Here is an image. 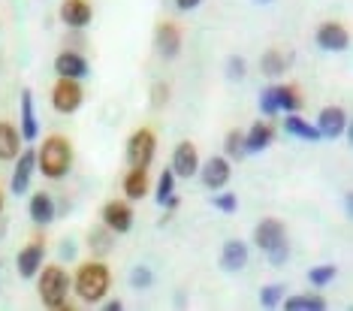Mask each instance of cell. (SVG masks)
Masks as SVG:
<instances>
[{"label":"cell","mask_w":353,"mask_h":311,"mask_svg":"<svg viewBox=\"0 0 353 311\" xmlns=\"http://www.w3.org/2000/svg\"><path fill=\"white\" fill-rule=\"evenodd\" d=\"M82 100H85V91H82V85L76 82V79H58L52 88V106L58 109L61 115H70V112H76L79 106H82Z\"/></svg>","instance_id":"cell-5"},{"label":"cell","mask_w":353,"mask_h":311,"mask_svg":"<svg viewBox=\"0 0 353 311\" xmlns=\"http://www.w3.org/2000/svg\"><path fill=\"white\" fill-rule=\"evenodd\" d=\"M0 212H3V194H0Z\"/></svg>","instance_id":"cell-41"},{"label":"cell","mask_w":353,"mask_h":311,"mask_svg":"<svg viewBox=\"0 0 353 311\" xmlns=\"http://www.w3.org/2000/svg\"><path fill=\"white\" fill-rule=\"evenodd\" d=\"M34 166H37V151L34 148H25V154H19V161H15V172H12V194H25L28 185H30V175H34Z\"/></svg>","instance_id":"cell-12"},{"label":"cell","mask_w":353,"mask_h":311,"mask_svg":"<svg viewBox=\"0 0 353 311\" xmlns=\"http://www.w3.org/2000/svg\"><path fill=\"white\" fill-rule=\"evenodd\" d=\"M30 218H34L39 227L52 224V221H54V199L49 194H43V190L34 194V197H30Z\"/></svg>","instance_id":"cell-21"},{"label":"cell","mask_w":353,"mask_h":311,"mask_svg":"<svg viewBox=\"0 0 353 311\" xmlns=\"http://www.w3.org/2000/svg\"><path fill=\"white\" fill-rule=\"evenodd\" d=\"M284 130L290 133V137H299V139H305V142H317V139H323L314 124H308V121H305V118H299L296 112H287Z\"/></svg>","instance_id":"cell-22"},{"label":"cell","mask_w":353,"mask_h":311,"mask_svg":"<svg viewBox=\"0 0 353 311\" xmlns=\"http://www.w3.org/2000/svg\"><path fill=\"white\" fill-rule=\"evenodd\" d=\"M284 239H287V230H284V224H281L278 218L260 221L256 230H254V245H256V248H263V251H269L272 245L284 242Z\"/></svg>","instance_id":"cell-13"},{"label":"cell","mask_w":353,"mask_h":311,"mask_svg":"<svg viewBox=\"0 0 353 311\" xmlns=\"http://www.w3.org/2000/svg\"><path fill=\"white\" fill-rule=\"evenodd\" d=\"M339 275V266H332V263H323V266H314L308 272V281L314 284V287H323V284H329L332 278Z\"/></svg>","instance_id":"cell-30"},{"label":"cell","mask_w":353,"mask_h":311,"mask_svg":"<svg viewBox=\"0 0 353 311\" xmlns=\"http://www.w3.org/2000/svg\"><path fill=\"white\" fill-rule=\"evenodd\" d=\"M172 172L181 175V179H194V172H199V154L196 146L190 139H184L175 146L172 151Z\"/></svg>","instance_id":"cell-6"},{"label":"cell","mask_w":353,"mask_h":311,"mask_svg":"<svg viewBox=\"0 0 353 311\" xmlns=\"http://www.w3.org/2000/svg\"><path fill=\"white\" fill-rule=\"evenodd\" d=\"M266 257H269L272 266H284V263L290 260V245H287V239L278 242V245H272V248L266 251Z\"/></svg>","instance_id":"cell-32"},{"label":"cell","mask_w":353,"mask_h":311,"mask_svg":"<svg viewBox=\"0 0 353 311\" xmlns=\"http://www.w3.org/2000/svg\"><path fill=\"white\" fill-rule=\"evenodd\" d=\"M287 311H323L326 308V299L320 293H299V297H290V299H281Z\"/></svg>","instance_id":"cell-23"},{"label":"cell","mask_w":353,"mask_h":311,"mask_svg":"<svg viewBox=\"0 0 353 311\" xmlns=\"http://www.w3.org/2000/svg\"><path fill=\"white\" fill-rule=\"evenodd\" d=\"M91 19H94V12L88 0H63L61 3V21L67 28H85V25H91Z\"/></svg>","instance_id":"cell-15"},{"label":"cell","mask_w":353,"mask_h":311,"mask_svg":"<svg viewBox=\"0 0 353 311\" xmlns=\"http://www.w3.org/2000/svg\"><path fill=\"white\" fill-rule=\"evenodd\" d=\"M172 190H175V172L166 170L163 175H160V181H157V190H154V199L160 205H166V199L172 197Z\"/></svg>","instance_id":"cell-31"},{"label":"cell","mask_w":353,"mask_h":311,"mask_svg":"<svg viewBox=\"0 0 353 311\" xmlns=\"http://www.w3.org/2000/svg\"><path fill=\"white\" fill-rule=\"evenodd\" d=\"M54 73L61 79H85L88 76V61L82 58L79 52H61L58 58H54Z\"/></svg>","instance_id":"cell-16"},{"label":"cell","mask_w":353,"mask_h":311,"mask_svg":"<svg viewBox=\"0 0 353 311\" xmlns=\"http://www.w3.org/2000/svg\"><path fill=\"white\" fill-rule=\"evenodd\" d=\"M199 3H203V0H175V6H179L181 12H190V10H196Z\"/></svg>","instance_id":"cell-38"},{"label":"cell","mask_w":353,"mask_h":311,"mask_svg":"<svg viewBox=\"0 0 353 311\" xmlns=\"http://www.w3.org/2000/svg\"><path fill=\"white\" fill-rule=\"evenodd\" d=\"M170 97V85H154V94H151V103H154V109H160Z\"/></svg>","instance_id":"cell-37"},{"label":"cell","mask_w":353,"mask_h":311,"mask_svg":"<svg viewBox=\"0 0 353 311\" xmlns=\"http://www.w3.org/2000/svg\"><path fill=\"white\" fill-rule=\"evenodd\" d=\"M260 112L272 118V115H278V100H275V85L266 88V91L260 94Z\"/></svg>","instance_id":"cell-34"},{"label":"cell","mask_w":353,"mask_h":311,"mask_svg":"<svg viewBox=\"0 0 353 311\" xmlns=\"http://www.w3.org/2000/svg\"><path fill=\"white\" fill-rule=\"evenodd\" d=\"M317 130H320V137H326V139H339L344 130H347V112L339 106H326L323 112L317 115Z\"/></svg>","instance_id":"cell-8"},{"label":"cell","mask_w":353,"mask_h":311,"mask_svg":"<svg viewBox=\"0 0 353 311\" xmlns=\"http://www.w3.org/2000/svg\"><path fill=\"white\" fill-rule=\"evenodd\" d=\"M350 43L347 37V28L339 25V21H326V25L317 28V46L326 52H344Z\"/></svg>","instance_id":"cell-10"},{"label":"cell","mask_w":353,"mask_h":311,"mask_svg":"<svg viewBox=\"0 0 353 311\" xmlns=\"http://www.w3.org/2000/svg\"><path fill=\"white\" fill-rule=\"evenodd\" d=\"M248 263V245L239 242V239H227L221 251V269L223 272H239Z\"/></svg>","instance_id":"cell-17"},{"label":"cell","mask_w":353,"mask_h":311,"mask_svg":"<svg viewBox=\"0 0 353 311\" xmlns=\"http://www.w3.org/2000/svg\"><path fill=\"white\" fill-rule=\"evenodd\" d=\"M37 163L46 179L58 181L70 172V166H73V148H70V142L63 137H49L43 142V148L37 151Z\"/></svg>","instance_id":"cell-2"},{"label":"cell","mask_w":353,"mask_h":311,"mask_svg":"<svg viewBox=\"0 0 353 311\" xmlns=\"http://www.w3.org/2000/svg\"><path fill=\"white\" fill-rule=\"evenodd\" d=\"M21 151V133L12 124L0 121V161H12Z\"/></svg>","instance_id":"cell-20"},{"label":"cell","mask_w":353,"mask_h":311,"mask_svg":"<svg viewBox=\"0 0 353 311\" xmlns=\"http://www.w3.org/2000/svg\"><path fill=\"white\" fill-rule=\"evenodd\" d=\"M88 248H91L94 254H109V248H112V230L106 224L97 227V230H91V233H88Z\"/></svg>","instance_id":"cell-26"},{"label":"cell","mask_w":353,"mask_h":311,"mask_svg":"<svg viewBox=\"0 0 353 311\" xmlns=\"http://www.w3.org/2000/svg\"><path fill=\"white\" fill-rule=\"evenodd\" d=\"M212 205H214L218 212L232 214V212L239 209V197H236V194H230V190H227V194H218V197H214V199H212Z\"/></svg>","instance_id":"cell-36"},{"label":"cell","mask_w":353,"mask_h":311,"mask_svg":"<svg viewBox=\"0 0 353 311\" xmlns=\"http://www.w3.org/2000/svg\"><path fill=\"white\" fill-rule=\"evenodd\" d=\"M103 308H106V311H124V302L121 299H109Z\"/></svg>","instance_id":"cell-39"},{"label":"cell","mask_w":353,"mask_h":311,"mask_svg":"<svg viewBox=\"0 0 353 311\" xmlns=\"http://www.w3.org/2000/svg\"><path fill=\"white\" fill-rule=\"evenodd\" d=\"M199 179H203L205 188L218 190L230 181V161L227 157H208V161L199 166Z\"/></svg>","instance_id":"cell-11"},{"label":"cell","mask_w":353,"mask_h":311,"mask_svg":"<svg viewBox=\"0 0 353 311\" xmlns=\"http://www.w3.org/2000/svg\"><path fill=\"white\" fill-rule=\"evenodd\" d=\"M124 194L130 199H142L148 194V170H130L124 175Z\"/></svg>","instance_id":"cell-24"},{"label":"cell","mask_w":353,"mask_h":311,"mask_svg":"<svg viewBox=\"0 0 353 311\" xmlns=\"http://www.w3.org/2000/svg\"><path fill=\"white\" fill-rule=\"evenodd\" d=\"M154 49L163 54V58H175L181 52V30L172 21H163L154 34Z\"/></svg>","instance_id":"cell-14"},{"label":"cell","mask_w":353,"mask_h":311,"mask_svg":"<svg viewBox=\"0 0 353 311\" xmlns=\"http://www.w3.org/2000/svg\"><path fill=\"white\" fill-rule=\"evenodd\" d=\"M272 137H275V130H272V124L266 121H260V124H254L251 130L245 133V154H260L263 148L272 142Z\"/></svg>","instance_id":"cell-19"},{"label":"cell","mask_w":353,"mask_h":311,"mask_svg":"<svg viewBox=\"0 0 353 311\" xmlns=\"http://www.w3.org/2000/svg\"><path fill=\"white\" fill-rule=\"evenodd\" d=\"M39 133V121H37V109H34V91L25 88L21 91V137L25 142H34Z\"/></svg>","instance_id":"cell-18"},{"label":"cell","mask_w":353,"mask_h":311,"mask_svg":"<svg viewBox=\"0 0 353 311\" xmlns=\"http://www.w3.org/2000/svg\"><path fill=\"white\" fill-rule=\"evenodd\" d=\"M61 254H63V257H73V254H76V248H70V242H63V248H61Z\"/></svg>","instance_id":"cell-40"},{"label":"cell","mask_w":353,"mask_h":311,"mask_svg":"<svg viewBox=\"0 0 353 311\" xmlns=\"http://www.w3.org/2000/svg\"><path fill=\"white\" fill-rule=\"evenodd\" d=\"M154 154H157V137L145 130V127L136 130L130 142H127V163H130V170H148Z\"/></svg>","instance_id":"cell-4"},{"label":"cell","mask_w":353,"mask_h":311,"mask_svg":"<svg viewBox=\"0 0 353 311\" xmlns=\"http://www.w3.org/2000/svg\"><path fill=\"white\" fill-rule=\"evenodd\" d=\"M256 3H272V0H256Z\"/></svg>","instance_id":"cell-42"},{"label":"cell","mask_w":353,"mask_h":311,"mask_svg":"<svg viewBox=\"0 0 353 311\" xmlns=\"http://www.w3.org/2000/svg\"><path fill=\"white\" fill-rule=\"evenodd\" d=\"M260 67H263V73H266V76H281L287 70V58L278 49H269L266 54H263Z\"/></svg>","instance_id":"cell-27"},{"label":"cell","mask_w":353,"mask_h":311,"mask_svg":"<svg viewBox=\"0 0 353 311\" xmlns=\"http://www.w3.org/2000/svg\"><path fill=\"white\" fill-rule=\"evenodd\" d=\"M43 260H46V245L39 242H30L25 248L19 251V260H15V266H19V275L21 278H34L39 269H43Z\"/></svg>","instance_id":"cell-9"},{"label":"cell","mask_w":353,"mask_h":311,"mask_svg":"<svg viewBox=\"0 0 353 311\" xmlns=\"http://www.w3.org/2000/svg\"><path fill=\"white\" fill-rule=\"evenodd\" d=\"M223 148H227L230 161H242V157H245V133L242 130H230L227 133V142H223Z\"/></svg>","instance_id":"cell-28"},{"label":"cell","mask_w":353,"mask_h":311,"mask_svg":"<svg viewBox=\"0 0 353 311\" xmlns=\"http://www.w3.org/2000/svg\"><path fill=\"white\" fill-rule=\"evenodd\" d=\"M103 224H106L112 233H130L133 227V209L121 199H112V203L103 205Z\"/></svg>","instance_id":"cell-7"},{"label":"cell","mask_w":353,"mask_h":311,"mask_svg":"<svg viewBox=\"0 0 353 311\" xmlns=\"http://www.w3.org/2000/svg\"><path fill=\"white\" fill-rule=\"evenodd\" d=\"M284 299V284H266L260 290V305L263 308H278Z\"/></svg>","instance_id":"cell-29"},{"label":"cell","mask_w":353,"mask_h":311,"mask_svg":"<svg viewBox=\"0 0 353 311\" xmlns=\"http://www.w3.org/2000/svg\"><path fill=\"white\" fill-rule=\"evenodd\" d=\"M275 100H278V112H296L302 106V97L293 85H275Z\"/></svg>","instance_id":"cell-25"},{"label":"cell","mask_w":353,"mask_h":311,"mask_svg":"<svg viewBox=\"0 0 353 311\" xmlns=\"http://www.w3.org/2000/svg\"><path fill=\"white\" fill-rule=\"evenodd\" d=\"M70 272L63 266H49L39 272V299L46 308H67L70 297Z\"/></svg>","instance_id":"cell-3"},{"label":"cell","mask_w":353,"mask_h":311,"mask_svg":"<svg viewBox=\"0 0 353 311\" xmlns=\"http://www.w3.org/2000/svg\"><path fill=\"white\" fill-rule=\"evenodd\" d=\"M151 281H154V275H151L148 266H136L130 269V284L136 287V290H145V287H151Z\"/></svg>","instance_id":"cell-33"},{"label":"cell","mask_w":353,"mask_h":311,"mask_svg":"<svg viewBox=\"0 0 353 311\" xmlns=\"http://www.w3.org/2000/svg\"><path fill=\"white\" fill-rule=\"evenodd\" d=\"M245 73H248V63L239 58V54H232V58L227 61V79L230 82H242Z\"/></svg>","instance_id":"cell-35"},{"label":"cell","mask_w":353,"mask_h":311,"mask_svg":"<svg viewBox=\"0 0 353 311\" xmlns=\"http://www.w3.org/2000/svg\"><path fill=\"white\" fill-rule=\"evenodd\" d=\"M76 293L79 299L88 302V305H94V302H100L103 297L109 293V284H112V275H109V266L100 260H91V263H82L76 272Z\"/></svg>","instance_id":"cell-1"}]
</instances>
